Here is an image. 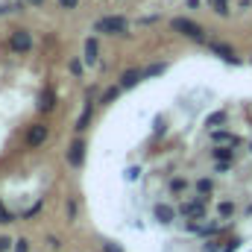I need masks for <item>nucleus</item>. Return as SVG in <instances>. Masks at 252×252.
Segmentation results:
<instances>
[{
	"instance_id": "nucleus-1",
	"label": "nucleus",
	"mask_w": 252,
	"mask_h": 252,
	"mask_svg": "<svg viewBox=\"0 0 252 252\" xmlns=\"http://www.w3.org/2000/svg\"><path fill=\"white\" fill-rule=\"evenodd\" d=\"M97 32H106V35H118V32H126V18L121 15H109V18H100L94 24Z\"/></svg>"
},
{
	"instance_id": "nucleus-2",
	"label": "nucleus",
	"mask_w": 252,
	"mask_h": 252,
	"mask_svg": "<svg viewBox=\"0 0 252 252\" xmlns=\"http://www.w3.org/2000/svg\"><path fill=\"white\" fill-rule=\"evenodd\" d=\"M170 27H173L176 32L188 35V38H196V41H202V38H205L202 27H199V24H193V21H188V18H173V21H170Z\"/></svg>"
},
{
	"instance_id": "nucleus-3",
	"label": "nucleus",
	"mask_w": 252,
	"mask_h": 252,
	"mask_svg": "<svg viewBox=\"0 0 252 252\" xmlns=\"http://www.w3.org/2000/svg\"><path fill=\"white\" fill-rule=\"evenodd\" d=\"M9 50H15V53H30V50H32V35H30L27 30H15V32L9 35Z\"/></svg>"
},
{
	"instance_id": "nucleus-4",
	"label": "nucleus",
	"mask_w": 252,
	"mask_h": 252,
	"mask_svg": "<svg viewBox=\"0 0 252 252\" xmlns=\"http://www.w3.org/2000/svg\"><path fill=\"white\" fill-rule=\"evenodd\" d=\"M185 217H190V220H205V196H199V199H190V202H185L182 208H179Z\"/></svg>"
},
{
	"instance_id": "nucleus-5",
	"label": "nucleus",
	"mask_w": 252,
	"mask_h": 252,
	"mask_svg": "<svg viewBox=\"0 0 252 252\" xmlns=\"http://www.w3.org/2000/svg\"><path fill=\"white\" fill-rule=\"evenodd\" d=\"M44 141H47V126L35 124L32 129H30V135H27V144H30V147H41Z\"/></svg>"
},
{
	"instance_id": "nucleus-6",
	"label": "nucleus",
	"mask_w": 252,
	"mask_h": 252,
	"mask_svg": "<svg viewBox=\"0 0 252 252\" xmlns=\"http://www.w3.org/2000/svg\"><path fill=\"white\" fill-rule=\"evenodd\" d=\"M153 214H156V220H158V223H173L176 208H173V205H167V202H158V205L153 208Z\"/></svg>"
},
{
	"instance_id": "nucleus-7",
	"label": "nucleus",
	"mask_w": 252,
	"mask_h": 252,
	"mask_svg": "<svg viewBox=\"0 0 252 252\" xmlns=\"http://www.w3.org/2000/svg\"><path fill=\"white\" fill-rule=\"evenodd\" d=\"M67 161H70V167H79V164L85 161V144H82V141H76V144H70V153H67Z\"/></svg>"
},
{
	"instance_id": "nucleus-8",
	"label": "nucleus",
	"mask_w": 252,
	"mask_h": 252,
	"mask_svg": "<svg viewBox=\"0 0 252 252\" xmlns=\"http://www.w3.org/2000/svg\"><path fill=\"white\" fill-rule=\"evenodd\" d=\"M85 62L88 64L100 62V44H97V38H88V41H85Z\"/></svg>"
},
{
	"instance_id": "nucleus-9",
	"label": "nucleus",
	"mask_w": 252,
	"mask_h": 252,
	"mask_svg": "<svg viewBox=\"0 0 252 252\" xmlns=\"http://www.w3.org/2000/svg\"><path fill=\"white\" fill-rule=\"evenodd\" d=\"M141 76H144V70H124L121 73V88H135L141 82Z\"/></svg>"
},
{
	"instance_id": "nucleus-10",
	"label": "nucleus",
	"mask_w": 252,
	"mask_h": 252,
	"mask_svg": "<svg viewBox=\"0 0 252 252\" xmlns=\"http://www.w3.org/2000/svg\"><path fill=\"white\" fill-rule=\"evenodd\" d=\"M53 106H56V91L44 88V94H41V112H53Z\"/></svg>"
},
{
	"instance_id": "nucleus-11",
	"label": "nucleus",
	"mask_w": 252,
	"mask_h": 252,
	"mask_svg": "<svg viewBox=\"0 0 252 252\" xmlns=\"http://www.w3.org/2000/svg\"><path fill=\"white\" fill-rule=\"evenodd\" d=\"M211 50H214V53H217V56H220V59H226V62L238 64V56H235V53H232V50H229V47H226V44H211Z\"/></svg>"
},
{
	"instance_id": "nucleus-12",
	"label": "nucleus",
	"mask_w": 252,
	"mask_h": 252,
	"mask_svg": "<svg viewBox=\"0 0 252 252\" xmlns=\"http://www.w3.org/2000/svg\"><path fill=\"white\" fill-rule=\"evenodd\" d=\"M214 141H217V144H238V138L229 135V132H214Z\"/></svg>"
},
{
	"instance_id": "nucleus-13",
	"label": "nucleus",
	"mask_w": 252,
	"mask_h": 252,
	"mask_svg": "<svg viewBox=\"0 0 252 252\" xmlns=\"http://www.w3.org/2000/svg\"><path fill=\"white\" fill-rule=\"evenodd\" d=\"M211 188H214V185H211V179H196V190H199L202 196H208Z\"/></svg>"
},
{
	"instance_id": "nucleus-14",
	"label": "nucleus",
	"mask_w": 252,
	"mask_h": 252,
	"mask_svg": "<svg viewBox=\"0 0 252 252\" xmlns=\"http://www.w3.org/2000/svg\"><path fill=\"white\" fill-rule=\"evenodd\" d=\"M214 158H217V161H220V158L229 161V158H232V150H229V147H217V150H214Z\"/></svg>"
},
{
	"instance_id": "nucleus-15",
	"label": "nucleus",
	"mask_w": 252,
	"mask_h": 252,
	"mask_svg": "<svg viewBox=\"0 0 252 252\" xmlns=\"http://www.w3.org/2000/svg\"><path fill=\"white\" fill-rule=\"evenodd\" d=\"M88 121H91V103L85 106V112H82V118H79V124H76V129H85V126H88Z\"/></svg>"
},
{
	"instance_id": "nucleus-16",
	"label": "nucleus",
	"mask_w": 252,
	"mask_h": 252,
	"mask_svg": "<svg viewBox=\"0 0 252 252\" xmlns=\"http://www.w3.org/2000/svg\"><path fill=\"white\" fill-rule=\"evenodd\" d=\"M217 211H220L223 217H232V211H235V202H220V205H217Z\"/></svg>"
},
{
	"instance_id": "nucleus-17",
	"label": "nucleus",
	"mask_w": 252,
	"mask_h": 252,
	"mask_svg": "<svg viewBox=\"0 0 252 252\" xmlns=\"http://www.w3.org/2000/svg\"><path fill=\"white\" fill-rule=\"evenodd\" d=\"M211 6H214V12H217V15H229V9H226V0H211Z\"/></svg>"
},
{
	"instance_id": "nucleus-18",
	"label": "nucleus",
	"mask_w": 252,
	"mask_h": 252,
	"mask_svg": "<svg viewBox=\"0 0 252 252\" xmlns=\"http://www.w3.org/2000/svg\"><path fill=\"white\" fill-rule=\"evenodd\" d=\"M223 121H226V112H214L208 118V126H217V124H223Z\"/></svg>"
},
{
	"instance_id": "nucleus-19",
	"label": "nucleus",
	"mask_w": 252,
	"mask_h": 252,
	"mask_svg": "<svg viewBox=\"0 0 252 252\" xmlns=\"http://www.w3.org/2000/svg\"><path fill=\"white\" fill-rule=\"evenodd\" d=\"M70 73H73V76H82V73H85V67H82L79 59H73V62H70Z\"/></svg>"
},
{
	"instance_id": "nucleus-20",
	"label": "nucleus",
	"mask_w": 252,
	"mask_h": 252,
	"mask_svg": "<svg viewBox=\"0 0 252 252\" xmlns=\"http://www.w3.org/2000/svg\"><path fill=\"white\" fill-rule=\"evenodd\" d=\"M12 220H15V214H12V211H6V208H3V202H0V223H12Z\"/></svg>"
},
{
	"instance_id": "nucleus-21",
	"label": "nucleus",
	"mask_w": 252,
	"mask_h": 252,
	"mask_svg": "<svg viewBox=\"0 0 252 252\" xmlns=\"http://www.w3.org/2000/svg\"><path fill=\"white\" fill-rule=\"evenodd\" d=\"M188 188V182H185V179H173V182H170V190H176V193H179V190H185Z\"/></svg>"
},
{
	"instance_id": "nucleus-22",
	"label": "nucleus",
	"mask_w": 252,
	"mask_h": 252,
	"mask_svg": "<svg viewBox=\"0 0 252 252\" xmlns=\"http://www.w3.org/2000/svg\"><path fill=\"white\" fill-rule=\"evenodd\" d=\"M161 70H164V64H153V67L144 70V76H156V73H161Z\"/></svg>"
},
{
	"instance_id": "nucleus-23",
	"label": "nucleus",
	"mask_w": 252,
	"mask_h": 252,
	"mask_svg": "<svg viewBox=\"0 0 252 252\" xmlns=\"http://www.w3.org/2000/svg\"><path fill=\"white\" fill-rule=\"evenodd\" d=\"M103 252H124L118 244H112V241H103Z\"/></svg>"
},
{
	"instance_id": "nucleus-24",
	"label": "nucleus",
	"mask_w": 252,
	"mask_h": 252,
	"mask_svg": "<svg viewBox=\"0 0 252 252\" xmlns=\"http://www.w3.org/2000/svg\"><path fill=\"white\" fill-rule=\"evenodd\" d=\"M59 6H62V9H76L79 0H59Z\"/></svg>"
},
{
	"instance_id": "nucleus-25",
	"label": "nucleus",
	"mask_w": 252,
	"mask_h": 252,
	"mask_svg": "<svg viewBox=\"0 0 252 252\" xmlns=\"http://www.w3.org/2000/svg\"><path fill=\"white\" fill-rule=\"evenodd\" d=\"M27 250H30V244H27L24 238H21V241H15V252H27Z\"/></svg>"
},
{
	"instance_id": "nucleus-26",
	"label": "nucleus",
	"mask_w": 252,
	"mask_h": 252,
	"mask_svg": "<svg viewBox=\"0 0 252 252\" xmlns=\"http://www.w3.org/2000/svg\"><path fill=\"white\" fill-rule=\"evenodd\" d=\"M12 250V241L9 238H0V252H9Z\"/></svg>"
},
{
	"instance_id": "nucleus-27",
	"label": "nucleus",
	"mask_w": 252,
	"mask_h": 252,
	"mask_svg": "<svg viewBox=\"0 0 252 252\" xmlns=\"http://www.w3.org/2000/svg\"><path fill=\"white\" fill-rule=\"evenodd\" d=\"M238 247H241V241H229V244L223 247V252H235V250H238Z\"/></svg>"
},
{
	"instance_id": "nucleus-28",
	"label": "nucleus",
	"mask_w": 252,
	"mask_h": 252,
	"mask_svg": "<svg viewBox=\"0 0 252 252\" xmlns=\"http://www.w3.org/2000/svg\"><path fill=\"white\" fill-rule=\"evenodd\" d=\"M67 217H70V220H73V217H76V202H73V199H70V202H67Z\"/></svg>"
},
{
	"instance_id": "nucleus-29",
	"label": "nucleus",
	"mask_w": 252,
	"mask_h": 252,
	"mask_svg": "<svg viewBox=\"0 0 252 252\" xmlns=\"http://www.w3.org/2000/svg\"><path fill=\"white\" fill-rule=\"evenodd\" d=\"M188 9H199V0H188Z\"/></svg>"
},
{
	"instance_id": "nucleus-30",
	"label": "nucleus",
	"mask_w": 252,
	"mask_h": 252,
	"mask_svg": "<svg viewBox=\"0 0 252 252\" xmlns=\"http://www.w3.org/2000/svg\"><path fill=\"white\" fill-rule=\"evenodd\" d=\"M27 3H32V6H44V0H27Z\"/></svg>"
},
{
	"instance_id": "nucleus-31",
	"label": "nucleus",
	"mask_w": 252,
	"mask_h": 252,
	"mask_svg": "<svg viewBox=\"0 0 252 252\" xmlns=\"http://www.w3.org/2000/svg\"><path fill=\"white\" fill-rule=\"evenodd\" d=\"M250 214H252V205H250Z\"/></svg>"
}]
</instances>
